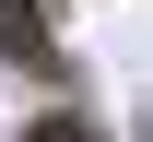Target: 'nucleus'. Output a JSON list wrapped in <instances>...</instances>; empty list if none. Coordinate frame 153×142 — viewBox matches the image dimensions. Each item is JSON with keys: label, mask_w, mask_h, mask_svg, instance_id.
I'll return each instance as SVG.
<instances>
[{"label": "nucleus", "mask_w": 153, "mask_h": 142, "mask_svg": "<svg viewBox=\"0 0 153 142\" xmlns=\"http://www.w3.org/2000/svg\"><path fill=\"white\" fill-rule=\"evenodd\" d=\"M36 142H94V130H82V119H47V130H36Z\"/></svg>", "instance_id": "1"}]
</instances>
